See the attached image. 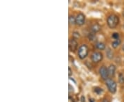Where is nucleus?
<instances>
[{
    "label": "nucleus",
    "mask_w": 124,
    "mask_h": 102,
    "mask_svg": "<svg viewBox=\"0 0 124 102\" xmlns=\"http://www.w3.org/2000/svg\"><path fill=\"white\" fill-rule=\"evenodd\" d=\"M85 21V17L83 13H79L76 16V24L78 26H83Z\"/></svg>",
    "instance_id": "nucleus-5"
},
{
    "label": "nucleus",
    "mask_w": 124,
    "mask_h": 102,
    "mask_svg": "<svg viewBox=\"0 0 124 102\" xmlns=\"http://www.w3.org/2000/svg\"><path fill=\"white\" fill-rule=\"evenodd\" d=\"M91 59L94 63L100 62L103 59V54L100 52H94L91 55Z\"/></svg>",
    "instance_id": "nucleus-4"
},
{
    "label": "nucleus",
    "mask_w": 124,
    "mask_h": 102,
    "mask_svg": "<svg viewBox=\"0 0 124 102\" xmlns=\"http://www.w3.org/2000/svg\"><path fill=\"white\" fill-rule=\"evenodd\" d=\"M68 102H75V100H74V99L72 97L69 96V97H68Z\"/></svg>",
    "instance_id": "nucleus-18"
},
{
    "label": "nucleus",
    "mask_w": 124,
    "mask_h": 102,
    "mask_svg": "<svg viewBox=\"0 0 124 102\" xmlns=\"http://www.w3.org/2000/svg\"><path fill=\"white\" fill-rule=\"evenodd\" d=\"M102 102H109L107 99H103V101H102Z\"/></svg>",
    "instance_id": "nucleus-23"
},
{
    "label": "nucleus",
    "mask_w": 124,
    "mask_h": 102,
    "mask_svg": "<svg viewBox=\"0 0 124 102\" xmlns=\"http://www.w3.org/2000/svg\"><path fill=\"white\" fill-rule=\"evenodd\" d=\"M121 40L119 39L117 40H115V41H114L112 43V46L114 48H116L120 44H121Z\"/></svg>",
    "instance_id": "nucleus-13"
},
{
    "label": "nucleus",
    "mask_w": 124,
    "mask_h": 102,
    "mask_svg": "<svg viewBox=\"0 0 124 102\" xmlns=\"http://www.w3.org/2000/svg\"><path fill=\"white\" fill-rule=\"evenodd\" d=\"M68 21H69V24L70 25H75V24H76V17L74 15H71L69 16Z\"/></svg>",
    "instance_id": "nucleus-12"
},
{
    "label": "nucleus",
    "mask_w": 124,
    "mask_h": 102,
    "mask_svg": "<svg viewBox=\"0 0 124 102\" xmlns=\"http://www.w3.org/2000/svg\"><path fill=\"white\" fill-rule=\"evenodd\" d=\"M119 81L120 84H124V76L121 73L119 75Z\"/></svg>",
    "instance_id": "nucleus-15"
},
{
    "label": "nucleus",
    "mask_w": 124,
    "mask_h": 102,
    "mask_svg": "<svg viewBox=\"0 0 124 102\" xmlns=\"http://www.w3.org/2000/svg\"><path fill=\"white\" fill-rule=\"evenodd\" d=\"M89 102H95V100L94 99H89Z\"/></svg>",
    "instance_id": "nucleus-22"
},
{
    "label": "nucleus",
    "mask_w": 124,
    "mask_h": 102,
    "mask_svg": "<svg viewBox=\"0 0 124 102\" xmlns=\"http://www.w3.org/2000/svg\"><path fill=\"white\" fill-rule=\"evenodd\" d=\"M71 91L74 92V88L71 86L70 85H69V93H71Z\"/></svg>",
    "instance_id": "nucleus-19"
},
{
    "label": "nucleus",
    "mask_w": 124,
    "mask_h": 102,
    "mask_svg": "<svg viewBox=\"0 0 124 102\" xmlns=\"http://www.w3.org/2000/svg\"><path fill=\"white\" fill-rule=\"evenodd\" d=\"M106 84L108 90L111 93H115L116 91V83L112 79L108 78L106 81Z\"/></svg>",
    "instance_id": "nucleus-3"
},
{
    "label": "nucleus",
    "mask_w": 124,
    "mask_h": 102,
    "mask_svg": "<svg viewBox=\"0 0 124 102\" xmlns=\"http://www.w3.org/2000/svg\"><path fill=\"white\" fill-rule=\"evenodd\" d=\"M81 102H85L84 96H81Z\"/></svg>",
    "instance_id": "nucleus-21"
},
{
    "label": "nucleus",
    "mask_w": 124,
    "mask_h": 102,
    "mask_svg": "<svg viewBox=\"0 0 124 102\" xmlns=\"http://www.w3.org/2000/svg\"><path fill=\"white\" fill-rule=\"evenodd\" d=\"M94 92L97 94H100L103 93V89L99 87H95V88H94Z\"/></svg>",
    "instance_id": "nucleus-14"
},
{
    "label": "nucleus",
    "mask_w": 124,
    "mask_h": 102,
    "mask_svg": "<svg viewBox=\"0 0 124 102\" xmlns=\"http://www.w3.org/2000/svg\"><path fill=\"white\" fill-rule=\"evenodd\" d=\"M112 38L115 39V40H117L119 39V34L118 32H114L112 34Z\"/></svg>",
    "instance_id": "nucleus-16"
},
{
    "label": "nucleus",
    "mask_w": 124,
    "mask_h": 102,
    "mask_svg": "<svg viewBox=\"0 0 124 102\" xmlns=\"http://www.w3.org/2000/svg\"><path fill=\"white\" fill-rule=\"evenodd\" d=\"M108 75L109 77H114L115 75V71H116V66L113 64L110 65V66L108 68Z\"/></svg>",
    "instance_id": "nucleus-8"
},
{
    "label": "nucleus",
    "mask_w": 124,
    "mask_h": 102,
    "mask_svg": "<svg viewBox=\"0 0 124 102\" xmlns=\"http://www.w3.org/2000/svg\"><path fill=\"white\" fill-rule=\"evenodd\" d=\"M89 53L88 47L85 44L81 45L78 50V56L81 59H84L88 56Z\"/></svg>",
    "instance_id": "nucleus-2"
},
{
    "label": "nucleus",
    "mask_w": 124,
    "mask_h": 102,
    "mask_svg": "<svg viewBox=\"0 0 124 102\" xmlns=\"http://www.w3.org/2000/svg\"></svg>",
    "instance_id": "nucleus-26"
},
{
    "label": "nucleus",
    "mask_w": 124,
    "mask_h": 102,
    "mask_svg": "<svg viewBox=\"0 0 124 102\" xmlns=\"http://www.w3.org/2000/svg\"><path fill=\"white\" fill-rule=\"evenodd\" d=\"M99 74H100V75H101L103 79L107 80L108 79V77H109L108 71V68L106 66H103L100 68V69H99Z\"/></svg>",
    "instance_id": "nucleus-6"
},
{
    "label": "nucleus",
    "mask_w": 124,
    "mask_h": 102,
    "mask_svg": "<svg viewBox=\"0 0 124 102\" xmlns=\"http://www.w3.org/2000/svg\"><path fill=\"white\" fill-rule=\"evenodd\" d=\"M95 46L97 48L100 50H103L106 49V45L103 42H97L95 44Z\"/></svg>",
    "instance_id": "nucleus-10"
},
{
    "label": "nucleus",
    "mask_w": 124,
    "mask_h": 102,
    "mask_svg": "<svg viewBox=\"0 0 124 102\" xmlns=\"http://www.w3.org/2000/svg\"><path fill=\"white\" fill-rule=\"evenodd\" d=\"M106 56L109 59H112L114 57V53L110 48H108L106 50Z\"/></svg>",
    "instance_id": "nucleus-11"
},
{
    "label": "nucleus",
    "mask_w": 124,
    "mask_h": 102,
    "mask_svg": "<svg viewBox=\"0 0 124 102\" xmlns=\"http://www.w3.org/2000/svg\"><path fill=\"white\" fill-rule=\"evenodd\" d=\"M101 26L99 24H93V26H91V28H90V30H91V31L93 32V33L98 32L101 31Z\"/></svg>",
    "instance_id": "nucleus-9"
},
{
    "label": "nucleus",
    "mask_w": 124,
    "mask_h": 102,
    "mask_svg": "<svg viewBox=\"0 0 124 102\" xmlns=\"http://www.w3.org/2000/svg\"><path fill=\"white\" fill-rule=\"evenodd\" d=\"M72 36H73L74 39H77V38H79L80 35L79 32H74L72 33Z\"/></svg>",
    "instance_id": "nucleus-17"
},
{
    "label": "nucleus",
    "mask_w": 124,
    "mask_h": 102,
    "mask_svg": "<svg viewBox=\"0 0 124 102\" xmlns=\"http://www.w3.org/2000/svg\"><path fill=\"white\" fill-rule=\"evenodd\" d=\"M122 49H123V50L124 51V44L123 45V47H122Z\"/></svg>",
    "instance_id": "nucleus-24"
},
{
    "label": "nucleus",
    "mask_w": 124,
    "mask_h": 102,
    "mask_svg": "<svg viewBox=\"0 0 124 102\" xmlns=\"http://www.w3.org/2000/svg\"><path fill=\"white\" fill-rule=\"evenodd\" d=\"M123 16H124V11H123Z\"/></svg>",
    "instance_id": "nucleus-25"
},
{
    "label": "nucleus",
    "mask_w": 124,
    "mask_h": 102,
    "mask_svg": "<svg viewBox=\"0 0 124 102\" xmlns=\"http://www.w3.org/2000/svg\"><path fill=\"white\" fill-rule=\"evenodd\" d=\"M69 50L71 52H75L78 47V43L75 39H71L69 40Z\"/></svg>",
    "instance_id": "nucleus-7"
},
{
    "label": "nucleus",
    "mask_w": 124,
    "mask_h": 102,
    "mask_svg": "<svg viewBox=\"0 0 124 102\" xmlns=\"http://www.w3.org/2000/svg\"><path fill=\"white\" fill-rule=\"evenodd\" d=\"M119 23V18L116 15H110L107 18V24L109 28H115Z\"/></svg>",
    "instance_id": "nucleus-1"
},
{
    "label": "nucleus",
    "mask_w": 124,
    "mask_h": 102,
    "mask_svg": "<svg viewBox=\"0 0 124 102\" xmlns=\"http://www.w3.org/2000/svg\"><path fill=\"white\" fill-rule=\"evenodd\" d=\"M68 71H69L68 72V75H69V77H70V75H72V70H71V68L70 67L68 68Z\"/></svg>",
    "instance_id": "nucleus-20"
}]
</instances>
